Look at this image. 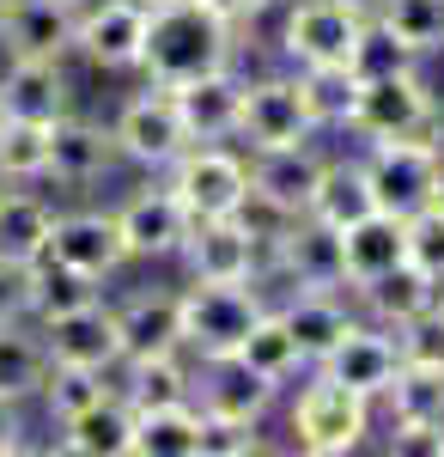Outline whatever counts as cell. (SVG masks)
<instances>
[{
	"instance_id": "cell-10",
	"label": "cell",
	"mask_w": 444,
	"mask_h": 457,
	"mask_svg": "<svg viewBox=\"0 0 444 457\" xmlns=\"http://www.w3.org/2000/svg\"><path fill=\"white\" fill-rule=\"evenodd\" d=\"M238 135L256 153L262 146H299L317 135L305 98H299V79H256L243 86V104H238Z\"/></svg>"
},
{
	"instance_id": "cell-3",
	"label": "cell",
	"mask_w": 444,
	"mask_h": 457,
	"mask_svg": "<svg viewBox=\"0 0 444 457\" xmlns=\"http://www.w3.org/2000/svg\"><path fill=\"white\" fill-rule=\"evenodd\" d=\"M366 427H372V396H359L353 385L329 378V372H317V378L299 390V403H292V439H299V452H310V457L353 452V445L366 439Z\"/></svg>"
},
{
	"instance_id": "cell-29",
	"label": "cell",
	"mask_w": 444,
	"mask_h": 457,
	"mask_svg": "<svg viewBox=\"0 0 444 457\" xmlns=\"http://www.w3.org/2000/svg\"><path fill=\"white\" fill-rule=\"evenodd\" d=\"M286 329H292V348H299V360H317L323 366V353L341 342L347 329H353V317H347V305H335L329 299V287H310V293H299L292 305H286Z\"/></svg>"
},
{
	"instance_id": "cell-30",
	"label": "cell",
	"mask_w": 444,
	"mask_h": 457,
	"mask_svg": "<svg viewBox=\"0 0 444 457\" xmlns=\"http://www.w3.org/2000/svg\"><path fill=\"white\" fill-rule=\"evenodd\" d=\"M195 452H201V409L195 403L135 409V457H195Z\"/></svg>"
},
{
	"instance_id": "cell-14",
	"label": "cell",
	"mask_w": 444,
	"mask_h": 457,
	"mask_svg": "<svg viewBox=\"0 0 444 457\" xmlns=\"http://www.w3.org/2000/svg\"><path fill=\"white\" fill-rule=\"evenodd\" d=\"M68 110H73V86L62 62H37V55H6L0 62V116L55 122Z\"/></svg>"
},
{
	"instance_id": "cell-2",
	"label": "cell",
	"mask_w": 444,
	"mask_h": 457,
	"mask_svg": "<svg viewBox=\"0 0 444 457\" xmlns=\"http://www.w3.org/2000/svg\"><path fill=\"white\" fill-rule=\"evenodd\" d=\"M353 129L372 141H420L444 153V110L426 92V79L414 68L359 79V104H353Z\"/></svg>"
},
{
	"instance_id": "cell-15",
	"label": "cell",
	"mask_w": 444,
	"mask_h": 457,
	"mask_svg": "<svg viewBox=\"0 0 444 457\" xmlns=\"http://www.w3.org/2000/svg\"><path fill=\"white\" fill-rule=\"evenodd\" d=\"M183 256H189L195 281H250L256 262H262V238L238 213L232 220H195L189 238H183Z\"/></svg>"
},
{
	"instance_id": "cell-31",
	"label": "cell",
	"mask_w": 444,
	"mask_h": 457,
	"mask_svg": "<svg viewBox=\"0 0 444 457\" xmlns=\"http://www.w3.org/2000/svg\"><path fill=\"white\" fill-rule=\"evenodd\" d=\"M299 98H305L317 129H353V104H359V73L347 62H317L299 73Z\"/></svg>"
},
{
	"instance_id": "cell-6",
	"label": "cell",
	"mask_w": 444,
	"mask_h": 457,
	"mask_svg": "<svg viewBox=\"0 0 444 457\" xmlns=\"http://www.w3.org/2000/svg\"><path fill=\"white\" fill-rule=\"evenodd\" d=\"M171 189L189 208V220H232L250 202V165L219 141H195L171 165Z\"/></svg>"
},
{
	"instance_id": "cell-51",
	"label": "cell",
	"mask_w": 444,
	"mask_h": 457,
	"mask_svg": "<svg viewBox=\"0 0 444 457\" xmlns=\"http://www.w3.org/2000/svg\"><path fill=\"white\" fill-rule=\"evenodd\" d=\"M439 312H444V299H439Z\"/></svg>"
},
{
	"instance_id": "cell-4",
	"label": "cell",
	"mask_w": 444,
	"mask_h": 457,
	"mask_svg": "<svg viewBox=\"0 0 444 457\" xmlns=\"http://www.w3.org/2000/svg\"><path fill=\"white\" fill-rule=\"evenodd\" d=\"M177 312H183V348L207 360V353H238L250 323L262 317V299L250 281H189L177 293Z\"/></svg>"
},
{
	"instance_id": "cell-21",
	"label": "cell",
	"mask_w": 444,
	"mask_h": 457,
	"mask_svg": "<svg viewBox=\"0 0 444 457\" xmlns=\"http://www.w3.org/2000/svg\"><path fill=\"white\" fill-rule=\"evenodd\" d=\"M274 256L286 275H299V287H341L347 262H341V232L310 220V213H292L286 232L274 238Z\"/></svg>"
},
{
	"instance_id": "cell-44",
	"label": "cell",
	"mask_w": 444,
	"mask_h": 457,
	"mask_svg": "<svg viewBox=\"0 0 444 457\" xmlns=\"http://www.w3.org/2000/svg\"><path fill=\"white\" fill-rule=\"evenodd\" d=\"M396 348H402V360H439L444 366V312L439 305H432L426 317H414V323H402Z\"/></svg>"
},
{
	"instance_id": "cell-17",
	"label": "cell",
	"mask_w": 444,
	"mask_h": 457,
	"mask_svg": "<svg viewBox=\"0 0 444 457\" xmlns=\"http://www.w3.org/2000/svg\"><path fill=\"white\" fill-rule=\"evenodd\" d=\"M189 390L201 396V415H232V421H262V409L274 403V378H262L243 353H207Z\"/></svg>"
},
{
	"instance_id": "cell-20",
	"label": "cell",
	"mask_w": 444,
	"mask_h": 457,
	"mask_svg": "<svg viewBox=\"0 0 444 457\" xmlns=\"http://www.w3.org/2000/svg\"><path fill=\"white\" fill-rule=\"evenodd\" d=\"M116 336H122V366L135 360H159V353H183V312L177 293H135L128 305H116Z\"/></svg>"
},
{
	"instance_id": "cell-33",
	"label": "cell",
	"mask_w": 444,
	"mask_h": 457,
	"mask_svg": "<svg viewBox=\"0 0 444 457\" xmlns=\"http://www.w3.org/2000/svg\"><path fill=\"white\" fill-rule=\"evenodd\" d=\"M86 299H98V281H92V275H79V269H68V262H55L49 250L31 262V323H49V317L86 305Z\"/></svg>"
},
{
	"instance_id": "cell-8",
	"label": "cell",
	"mask_w": 444,
	"mask_h": 457,
	"mask_svg": "<svg viewBox=\"0 0 444 457\" xmlns=\"http://www.w3.org/2000/svg\"><path fill=\"white\" fill-rule=\"evenodd\" d=\"M140 43H146V0H79L73 55H86L103 73H128L140 68Z\"/></svg>"
},
{
	"instance_id": "cell-7",
	"label": "cell",
	"mask_w": 444,
	"mask_h": 457,
	"mask_svg": "<svg viewBox=\"0 0 444 457\" xmlns=\"http://www.w3.org/2000/svg\"><path fill=\"white\" fill-rule=\"evenodd\" d=\"M439 171H444V153L439 146H420V141H377L372 159H366V183H372V202L396 220L432 208L439 195Z\"/></svg>"
},
{
	"instance_id": "cell-27",
	"label": "cell",
	"mask_w": 444,
	"mask_h": 457,
	"mask_svg": "<svg viewBox=\"0 0 444 457\" xmlns=\"http://www.w3.org/2000/svg\"><path fill=\"white\" fill-rule=\"evenodd\" d=\"M49 226H55V208L37 189H25V183H6L0 189V256L37 262L49 250Z\"/></svg>"
},
{
	"instance_id": "cell-18",
	"label": "cell",
	"mask_w": 444,
	"mask_h": 457,
	"mask_svg": "<svg viewBox=\"0 0 444 457\" xmlns=\"http://www.w3.org/2000/svg\"><path fill=\"white\" fill-rule=\"evenodd\" d=\"M317 177H323V159L310 153V141H299V146H262L256 165H250V202L280 208V213H310Z\"/></svg>"
},
{
	"instance_id": "cell-26",
	"label": "cell",
	"mask_w": 444,
	"mask_h": 457,
	"mask_svg": "<svg viewBox=\"0 0 444 457\" xmlns=\"http://www.w3.org/2000/svg\"><path fill=\"white\" fill-rule=\"evenodd\" d=\"M341 262H347V281L353 287H366L372 275L396 269V262H402V220L372 208L366 220L341 226Z\"/></svg>"
},
{
	"instance_id": "cell-1",
	"label": "cell",
	"mask_w": 444,
	"mask_h": 457,
	"mask_svg": "<svg viewBox=\"0 0 444 457\" xmlns=\"http://www.w3.org/2000/svg\"><path fill=\"white\" fill-rule=\"evenodd\" d=\"M232 68V19H219L201 0H159L146 6L140 73L152 86H189L201 73Z\"/></svg>"
},
{
	"instance_id": "cell-43",
	"label": "cell",
	"mask_w": 444,
	"mask_h": 457,
	"mask_svg": "<svg viewBox=\"0 0 444 457\" xmlns=\"http://www.w3.org/2000/svg\"><path fill=\"white\" fill-rule=\"evenodd\" d=\"M0 323H31V262L0 256Z\"/></svg>"
},
{
	"instance_id": "cell-37",
	"label": "cell",
	"mask_w": 444,
	"mask_h": 457,
	"mask_svg": "<svg viewBox=\"0 0 444 457\" xmlns=\"http://www.w3.org/2000/svg\"><path fill=\"white\" fill-rule=\"evenodd\" d=\"M238 353L256 366V372H262V378H274V385H280V378L299 366L292 329H286V317H280V312H262V317H256V323H250V336L238 342Z\"/></svg>"
},
{
	"instance_id": "cell-49",
	"label": "cell",
	"mask_w": 444,
	"mask_h": 457,
	"mask_svg": "<svg viewBox=\"0 0 444 457\" xmlns=\"http://www.w3.org/2000/svg\"><path fill=\"white\" fill-rule=\"evenodd\" d=\"M146 6H159V0H146Z\"/></svg>"
},
{
	"instance_id": "cell-5",
	"label": "cell",
	"mask_w": 444,
	"mask_h": 457,
	"mask_svg": "<svg viewBox=\"0 0 444 457\" xmlns=\"http://www.w3.org/2000/svg\"><path fill=\"white\" fill-rule=\"evenodd\" d=\"M110 141H116L122 159H135V165H146V171H171L177 159L195 146L189 129H183V116H177L171 86H152V79H146V92H135L128 104L116 110Z\"/></svg>"
},
{
	"instance_id": "cell-25",
	"label": "cell",
	"mask_w": 444,
	"mask_h": 457,
	"mask_svg": "<svg viewBox=\"0 0 444 457\" xmlns=\"http://www.w3.org/2000/svg\"><path fill=\"white\" fill-rule=\"evenodd\" d=\"M359 293H366V305H372L390 329H402V323H414V317H426L432 305H439V275H426L420 262H408V256H402L396 269L372 275Z\"/></svg>"
},
{
	"instance_id": "cell-34",
	"label": "cell",
	"mask_w": 444,
	"mask_h": 457,
	"mask_svg": "<svg viewBox=\"0 0 444 457\" xmlns=\"http://www.w3.org/2000/svg\"><path fill=\"white\" fill-rule=\"evenodd\" d=\"M383 396L396 403V421H444V366L439 360H402Z\"/></svg>"
},
{
	"instance_id": "cell-11",
	"label": "cell",
	"mask_w": 444,
	"mask_h": 457,
	"mask_svg": "<svg viewBox=\"0 0 444 457\" xmlns=\"http://www.w3.org/2000/svg\"><path fill=\"white\" fill-rule=\"evenodd\" d=\"M49 256L68 262L92 281H110L122 262H128V245L116 232V213H98V208H73V213H55L49 226Z\"/></svg>"
},
{
	"instance_id": "cell-24",
	"label": "cell",
	"mask_w": 444,
	"mask_h": 457,
	"mask_svg": "<svg viewBox=\"0 0 444 457\" xmlns=\"http://www.w3.org/2000/svg\"><path fill=\"white\" fill-rule=\"evenodd\" d=\"M171 98H177V116H183L189 141H226V135H238L243 86L226 68L201 73V79H189V86H171Z\"/></svg>"
},
{
	"instance_id": "cell-45",
	"label": "cell",
	"mask_w": 444,
	"mask_h": 457,
	"mask_svg": "<svg viewBox=\"0 0 444 457\" xmlns=\"http://www.w3.org/2000/svg\"><path fill=\"white\" fill-rule=\"evenodd\" d=\"M390 452H402V457H444V421H396Z\"/></svg>"
},
{
	"instance_id": "cell-32",
	"label": "cell",
	"mask_w": 444,
	"mask_h": 457,
	"mask_svg": "<svg viewBox=\"0 0 444 457\" xmlns=\"http://www.w3.org/2000/svg\"><path fill=\"white\" fill-rule=\"evenodd\" d=\"M377 202H372V183H366V165H323L317 177V195H310V220H323V226H353V220H366Z\"/></svg>"
},
{
	"instance_id": "cell-38",
	"label": "cell",
	"mask_w": 444,
	"mask_h": 457,
	"mask_svg": "<svg viewBox=\"0 0 444 457\" xmlns=\"http://www.w3.org/2000/svg\"><path fill=\"white\" fill-rule=\"evenodd\" d=\"M414 62H420V55H414L408 43H402V37L390 31V25H383V19H366V25H359V43H353V55H347V68L359 73V79H377V73H402V68H414Z\"/></svg>"
},
{
	"instance_id": "cell-16",
	"label": "cell",
	"mask_w": 444,
	"mask_h": 457,
	"mask_svg": "<svg viewBox=\"0 0 444 457\" xmlns=\"http://www.w3.org/2000/svg\"><path fill=\"white\" fill-rule=\"evenodd\" d=\"M189 208L177 202V189H135L122 208H116V232H122V245L128 256H177L183 238H189Z\"/></svg>"
},
{
	"instance_id": "cell-50",
	"label": "cell",
	"mask_w": 444,
	"mask_h": 457,
	"mask_svg": "<svg viewBox=\"0 0 444 457\" xmlns=\"http://www.w3.org/2000/svg\"><path fill=\"white\" fill-rule=\"evenodd\" d=\"M0 189H6V177H0Z\"/></svg>"
},
{
	"instance_id": "cell-13",
	"label": "cell",
	"mask_w": 444,
	"mask_h": 457,
	"mask_svg": "<svg viewBox=\"0 0 444 457\" xmlns=\"http://www.w3.org/2000/svg\"><path fill=\"white\" fill-rule=\"evenodd\" d=\"M73 19H79L73 0H0V49L62 62L73 55Z\"/></svg>"
},
{
	"instance_id": "cell-36",
	"label": "cell",
	"mask_w": 444,
	"mask_h": 457,
	"mask_svg": "<svg viewBox=\"0 0 444 457\" xmlns=\"http://www.w3.org/2000/svg\"><path fill=\"white\" fill-rule=\"evenodd\" d=\"M122 396L135 409H165V403H189V372L177 353H159V360H135L128 366V385Z\"/></svg>"
},
{
	"instance_id": "cell-19",
	"label": "cell",
	"mask_w": 444,
	"mask_h": 457,
	"mask_svg": "<svg viewBox=\"0 0 444 457\" xmlns=\"http://www.w3.org/2000/svg\"><path fill=\"white\" fill-rule=\"evenodd\" d=\"M62 427V452L73 457H135V403L122 396V390H103L92 396L86 409H73Z\"/></svg>"
},
{
	"instance_id": "cell-35",
	"label": "cell",
	"mask_w": 444,
	"mask_h": 457,
	"mask_svg": "<svg viewBox=\"0 0 444 457\" xmlns=\"http://www.w3.org/2000/svg\"><path fill=\"white\" fill-rule=\"evenodd\" d=\"M49 129H55V122L0 116V177H6V183H37V177H49Z\"/></svg>"
},
{
	"instance_id": "cell-41",
	"label": "cell",
	"mask_w": 444,
	"mask_h": 457,
	"mask_svg": "<svg viewBox=\"0 0 444 457\" xmlns=\"http://www.w3.org/2000/svg\"><path fill=\"white\" fill-rule=\"evenodd\" d=\"M402 256L444 281V208H420L402 220Z\"/></svg>"
},
{
	"instance_id": "cell-23",
	"label": "cell",
	"mask_w": 444,
	"mask_h": 457,
	"mask_svg": "<svg viewBox=\"0 0 444 457\" xmlns=\"http://www.w3.org/2000/svg\"><path fill=\"white\" fill-rule=\"evenodd\" d=\"M110 159H116V141H110V129L98 122H86V116H55V129H49V177L55 183H98L110 171Z\"/></svg>"
},
{
	"instance_id": "cell-22",
	"label": "cell",
	"mask_w": 444,
	"mask_h": 457,
	"mask_svg": "<svg viewBox=\"0 0 444 457\" xmlns=\"http://www.w3.org/2000/svg\"><path fill=\"white\" fill-rule=\"evenodd\" d=\"M396 366H402V348H396L390 336L366 329V323H353L341 342L323 353V372L341 378V385H353L359 396H383L390 378H396Z\"/></svg>"
},
{
	"instance_id": "cell-48",
	"label": "cell",
	"mask_w": 444,
	"mask_h": 457,
	"mask_svg": "<svg viewBox=\"0 0 444 457\" xmlns=\"http://www.w3.org/2000/svg\"><path fill=\"white\" fill-rule=\"evenodd\" d=\"M432 208H444V171H439V195H432Z\"/></svg>"
},
{
	"instance_id": "cell-40",
	"label": "cell",
	"mask_w": 444,
	"mask_h": 457,
	"mask_svg": "<svg viewBox=\"0 0 444 457\" xmlns=\"http://www.w3.org/2000/svg\"><path fill=\"white\" fill-rule=\"evenodd\" d=\"M103 372H86V366H49V378L37 390V403L49 409V421H68L73 409H86L92 396H103Z\"/></svg>"
},
{
	"instance_id": "cell-42",
	"label": "cell",
	"mask_w": 444,
	"mask_h": 457,
	"mask_svg": "<svg viewBox=\"0 0 444 457\" xmlns=\"http://www.w3.org/2000/svg\"><path fill=\"white\" fill-rule=\"evenodd\" d=\"M262 452L256 421H232V415H201V452L195 457H250Z\"/></svg>"
},
{
	"instance_id": "cell-52",
	"label": "cell",
	"mask_w": 444,
	"mask_h": 457,
	"mask_svg": "<svg viewBox=\"0 0 444 457\" xmlns=\"http://www.w3.org/2000/svg\"><path fill=\"white\" fill-rule=\"evenodd\" d=\"M73 6H79V0H73Z\"/></svg>"
},
{
	"instance_id": "cell-9",
	"label": "cell",
	"mask_w": 444,
	"mask_h": 457,
	"mask_svg": "<svg viewBox=\"0 0 444 457\" xmlns=\"http://www.w3.org/2000/svg\"><path fill=\"white\" fill-rule=\"evenodd\" d=\"M43 348H49V366H86V372H116L122 366V336H116V305L103 299H86L73 312L37 323Z\"/></svg>"
},
{
	"instance_id": "cell-39",
	"label": "cell",
	"mask_w": 444,
	"mask_h": 457,
	"mask_svg": "<svg viewBox=\"0 0 444 457\" xmlns=\"http://www.w3.org/2000/svg\"><path fill=\"white\" fill-rule=\"evenodd\" d=\"M377 19L402 37L414 55H426V49H439V43H444V0H383Z\"/></svg>"
},
{
	"instance_id": "cell-46",
	"label": "cell",
	"mask_w": 444,
	"mask_h": 457,
	"mask_svg": "<svg viewBox=\"0 0 444 457\" xmlns=\"http://www.w3.org/2000/svg\"><path fill=\"white\" fill-rule=\"evenodd\" d=\"M31 439H25V421H19V403H0V457L25 452Z\"/></svg>"
},
{
	"instance_id": "cell-47",
	"label": "cell",
	"mask_w": 444,
	"mask_h": 457,
	"mask_svg": "<svg viewBox=\"0 0 444 457\" xmlns=\"http://www.w3.org/2000/svg\"><path fill=\"white\" fill-rule=\"evenodd\" d=\"M201 6H213L219 19H232V25H238V19H250V12H256L262 0H201Z\"/></svg>"
},
{
	"instance_id": "cell-28",
	"label": "cell",
	"mask_w": 444,
	"mask_h": 457,
	"mask_svg": "<svg viewBox=\"0 0 444 457\" xmlns=\"http://www.w3.org/2000/svg\"><path fill=\"white\" fill-rule=\"evenodd\" d=\"M49 378V348L37 336V323H0V403H37V390Z\"/></svg>"
},
{
	"instance_id": "cell-12",
	"label": "cell",
	"mask_w": 444,
	"mask_h": 457,
	"mask_svg": "<svg viewBox=\"0 0 444 457\" xmlns=\"http://www.w3.org/2000/svg\"><path fill=\"white\" fill-rule=\"evenodd\" d=\"M359 25H366V12H353L347 0H299L286 12V55L299 68L347 62L353 43H359Z\"/></svg>"
}]
</instances>
